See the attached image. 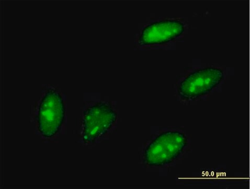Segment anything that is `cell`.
<instances>
[{"instance_id":"1","label":"cell","mask_w":250,"mask_h":189,"mask_svg":"<svg viewBox=\"0 0 250 189\" xmlns=\"http://www.w3.org/2000/svg\"><path fill=\"white\" fill-rule=\"evenodd\" d=\"M184 135L178 132H167L158 135L146 149L145 161L152 166L172 163L185 146Z\"/></svg>"},{"instance_id":"2","label":"cell","mask_w":250,"mask_h":189,"mask_svg":"<svg viewBox=\"0 0 250 189\" xmlns=\"http://www.w3.org/2000/svg\"><path fill=\"white\" fill-rule=\"evenodd\" d=\"M65 107L60 93L50 90L42 97L38 114V129L46 138H52L61 129L64 119Z\"/></svg>"},{"instance_id":"3","label":"cell","mask_w":250,"mask_h":189,"mask_svg":"<svg viewBox=\"0 0 250 189\" xmlns=\"http://www.w3.org/2000/svg\"><path fill=\"white\" fill-rule=\"evenodd\" d=\"M223 77V71L220 69L209 67L195 70L181 82L179 95L183 99L195 100L211 92Z\"/></svg>"},{"instance_id":"4","label":"cell","mask_w":250,"mask_h":189,"mask_svg":"<svg viewBox=\"0 0 250 189\" xmlns=\"http://www.w3.org/2000/svg\"><path fill=\"white\" fill-rule=\"evenodd\" d=\"M117 115L109 104L100 102L87 109L84 113L83 136L86 142L92 143L111 129Z\"/></svg>"},{"instance_id":"5","label":"cell","mask_w":250,"mask_h":189,"mask_svg":"<svg viewBox=\"0 0 250 189\" xmlns=\"http://www.w3.org/2000/svg\"><path fill=\"white\" fill-rule=\"evenodd\" d=\"M185 31V24L180 20H161L146 26L140 35L139 42L142 46L164 45L177 39Z\"/></svg>"}]
</instances>
